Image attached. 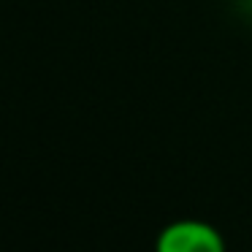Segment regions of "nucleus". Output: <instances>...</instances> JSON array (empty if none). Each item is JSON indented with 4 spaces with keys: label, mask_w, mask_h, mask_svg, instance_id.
I'll use <instances>...</instances> for the list:
<instances>
[{
    "label": "nucleus",
    "mask_w": 252,
    "mask_h": 252,
    "mask_svg": "<svg viewBox=\"0 0 252 252\" xmlns=\"http://www.w3.org/2000/svg\"><path fill=\"white\" fill-rule=\"evenodd\" d=\"M158 252H225V241L212 225L182 220L158 236Z\"/></svg>",
    "instance_id": "obj_1"
}]
</instances>
